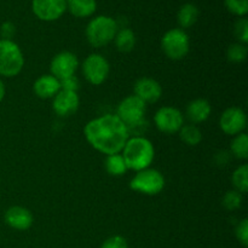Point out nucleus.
<instances>
[{
    "mask_svg": "<svg viewBox=\"0 0 248 248\" xmlns=\"http://www.w3.org/2000/svg\"><path fill=\"white\" fill-rule=\"evenodd\" d=\"M211 104L207 99L205 98H195L191 102H189L186 109V119L194 125L203 123L207 120L211 115Z\"/></svg>",
    "mask_w": 248,
    "mask_h": 248,
    "instance_id": "obj_17",
    "label": "nucleus"
},
{
    "mask_svg": "<svg viewBox=\"0 0 248 248\" xmlns=\"http://www.w3.org/2000/svg\"><path fill=\"white\" fill-rule=\"evenodd\" d=\"M61 84V90H64V91H72V92H78L80 86L79 79H78L75 75L72 77H68L65 79L60 80Z\"/></svg>",
    "mask_w": 248,
    "mask_h": 248,
    "instance_id": "obj_31",
    "label": "nucleus"
},
{
    "mask_svg": "<svg viewBox=\"0 0 248 248\" xmlns=\"http://www.w3.org/2000/svg\"><path fill=\"white\" fill-rule=\"evenodd\" d=\"M154 124L160 132L174 135L178 133L184 125V115L178 108L171 106L161 107L155 113Z\"/></svg>",
    "mask_w": 248,
    "mask_h": 248,
    "instance_id": "obj_9",
    "label": "nucleus"
},
{
    "mask_svg": "<svg viewBox=\"0 0 248 248\" xmlns=\"http://www.w3.org/2000/svg\"><path fill=\"white\" fill-rule=\"evenodd\" d=\"M130 188L143 195H157L165 188V177L157 170L148 167L136 172L130 182Z\"/></svg>",
    "mask_w": 248,
    "mask_h": 248,
    "instance_id": "obj_5",
    "label": "nucleus"
},
{
    "mask_svg": "<svg viewBox=\"0 0 248 248\" xmlns=\"http://www.w3.org/2000/svg\"><path fill=\"white\" fill-rule=\"evenodd\" d=\"M235 234H236L237 240L242 244V246L247 247L248 245V220L245 218L241 222L239 223V225L236 227L235 230Z\"/></svg>",
    "mask_w": 248,
    "mask_h": 248,
    "instance_id": "obj_29",
    "label": "nucleus"
},
{
    "mask_svg": "<svg viewBox=\"0 0 248 248\" xmlns=\"http://www.w3.org/2000/svg\"><path fill=\"white\" fill-rule=\"evenodd\" d=\"M121 155L127 169L138 172L150 167L154 161L155 149L153 143L144 136L130 137L121 150Z\"/></svg>",
    "mask_w": 248,
    "mask_h": 248,
    "instance_id": "obj_2",
    "label": "nucleus"
},
{
    "mask_svg": "<svg viewBox=\"0 0 248 248\" xmlns=\"http://www.w3.org/2000/svg\"><path fill=\"white\" fill-rule=\"evenodd\" d=\"M247 125V116L239 107H230L225 109L219 119V126L228 136H236L244 132Z\"/></svg>",
    "mask_w": 248,
    "mask_h": 248,
    "instance_id": "obj_10",
    "label": "nucleus"
},
{
    "mask_svg": "<svg viewBox=\"0 0 248 248\" xmlns=\"http://www.w3.org/2000/svg\"><path fill=\"white\" fill-rule=\"evenodd\" d=\"M84 135L93 149L104 155L119 154L130 138L127 126L115 115L106 114L85 125Z\"/></svg>",
    "mask_w": 248,
    "mask_h": 248,
    "instance_id": "obj_1",
    "label": "nucleus"
},
{
    "mask_svg": "<svg viewBox=\"0 0 248 248\" xmlns=\"http://www.w3.org/2000/svg\"><path fill=\"white\" fill-rule=\"evenodd\" d=\"M232 186H234L235 190L239 193L245 194L248 190V165L244 164L241 166L237 167L234 171L232 177Z\"/></svg>",
    "mask_w": 248,
    "mask_h": 248,
    "instance_id": "obj_24",
    "label": "nucleus"
},
{
    "mask_svg": "<svg viewBox=\"0 0 248 248\" xmlns=\"http://www.w3.org/2000/svg\"><path fill=\"white\" fill-rule=\"evenodd\" d=\"M31 10L41 21H56L67 10V0H33Z\"/></svg>",
    "mask_w": 248,
    "mask_h": 248,
    "instance_id": "obj_12",
    "label": "nucleus"
},
{
    "mask_svg": "<svg viewBox=\"0 0 248 248\" xmlns=\"http://www.w3.org/2000/svg\"><path fill=\"white\" fill-rule=\"evenodd\" d=\"M67 9L78 18L92 16L97 9L96 0H67Z\"/></svg>",
    "mask_w": 248,
    "mask_h": 248,
    "instance_id": "obj_18",
    "label": "nucleus"
},
{
    "mask_svg": "<svg viewBox=\"0 0 248 248\" xmlns=\"http://www.w3.org/2000/svg\"><path fill=\"white\" fill-rule=\"evenodd\" d=\"M118 22L109 16H97L89 22L86 27V38L93 47H104L115 38Z\"/></svg>",
    "mask_w": 248,
    "mask_h": 248,
    "instance_id": "obj_3",
    "label": "nucleus"
},
{
    "mask_svg": "<svg viewBox=\"0 0 248 248\" xmlns=\"http://www.w3.org/2000/svg\"><path fill=\"white\" fill-rule=\"evenodd\" d=\"M161 48L170 60H183L190 50V40L188 34L182 28H172L161 38Z\"/></svg>",
    "mask_w": 248,
    "mask_h": 248,
    "instance_id": "obj_6",
    "label": "nucleus"
},
{
    "mask_svg": "<svg viewBox=\"0 0 248 248\" xmlns=\"http://www.w3.org/2000/svg\"><path fill=\"white\" fill-rule=\"evenodd\" d=\"M199 15H200V11H199L198 6L191 4V2H186V4L182 5L181 9L178 10L177 21H178V24L182 29L190 28L196 23Z\"/></svg>",
    "mask_w": 248,
    "mask_h": 248,
    "instance_id": "obj_19",
    "label": "nucleus"
},
{
    "mask_svg": "<svg viewBox=\"0 0 248 248\" xmlns=\"http://www.w3.org/2000/svg\"><path fill=\"white\" fill-rule=\"evenodd\" d=\"M228 11L239 17H245L248 12V0H224Z\"/></svg>",
    "mask_w": 248,
    "mask_h": 248,
    "instance_id": "obj_27",
    "label": "nucleus"
},
{
    "mask_svg": "<svg viewBox=\"0 0 248 248\" xmlns=\"http://www.w3.org/2000/svg\"><path fill=\"white\" fill-rule=\"evenodd\" d=\"M60 80L53 77L52 74L40 75L33 85L34 93L41 99L53 98L60 92Z\"/></svg>",
    "mask_w": 248,
    "mask_h": 248,
    "instance_id": "obj_16",
    "label": "nucleus"
},
{
    "mask_svg": "<svg viewBox=\"0 0 248 248\" xmlns=\"http://www.w3.org/2000/svg\"><path fill=\"white\" fill-rule=\"evenodd\" d=\"M133 91H135V96L142 99L145 104L148 103H156L162 94L161 85L153 78L143 77L140 78L137 81L135 82L133 86Z\"/></svg>",
    "mask_w": 248,
    "mask_h": 248,
    "instance_id": "obj_14",
    "label": "nucleus"
},
{
    "mask_svg": "<svg viewBox=\"0 0 248 248\" xmlns=\"http://www.w3.org/2000/svg\"><path fill=\"white\" fill-rule=\"evenodd\" d=\"M101 248H128V245L125 237L115 235V236H110L109 239H107Z\"/></svg>",
    "mask_w": 248,
    "mask_h": 248,
    "instance_id": "obj_30",
    "label": "nucleus"
},
{
    "mask_svg": "<svg viewBox=\"0 0 248 248\" xmlns=\"http://www.w3.org/2000/svg\"><path fill=\"white\" fill-rule=\"evenodd\" d=\"M179 138L186 143V145L195 147L202 140V133L201 130L194 124H184L182 128L179 130Z\"/></svg>",
    "mask_w": 248,
    "mask_h": 248,
    "instance_id": "obj_21",
    "label": "nucleus"
},
{
    "mask_svg": "<svg viewBox=\"0 0 248 248\" xmlns=\"http://www.w3.org/2000/svg\"><path fill=\"white\" fill-rule=\"evenodd\" d=\"M223 207L227 211H236L242 205V194L237 190H230L225 193L222 200Z\"/></svg>",
    "mask_w": 248,
    "mask_h": 248,
    "instance_id": "obj_26",
    "label": "nucleus"
},
{
    "mask_svg": "<svg viewBox=\"0 0 248 248\" xmlns=\"http://www.w3.org/2000/svg\"><path fill=\"white\" fill-rule=\"evenodd\" d=\"M145 113H147V104L135 94H130L119 103L115 115L126 126H131L144 120Z\"/></svg>",
    "mask_w": 248,
    "mask_h": 248,
    "instance_id": "obj_8",
    "label": "nucleus"
},
{
    "mask_svg": "<svg viewBox=\"0 0 248 248\" xmlns=\"http://www.w3.org/2000/svg\"><path fill=\"white\" fill-rule=\"evenodd\" d=\"M5 223L15 230H28L33 225V215L31 211L22 206H12L5 212Z\"/></svg>",
    "mask_w": 248,
    "mask_h": 248,
    "instance_id": "obj_15",
    "label": "nucleus"
},
{
    "mask_svg": "<svg viewBox=\"0 0 248 248\" xmlns=\"http://www.w3.org/2000/svg\"><path fill=\"white\" fill-rule=\"evenodd\" d=\"M230 150L232 154L234 155L236 159L246 160L248 157V136L245 132L240 133V135L234 136V140H232V145H230Z\"/></svg>",
    "mask_w": 248,
    "mask_h": 248,
    "instance_id": "obj_23",
    "label": "nucleus"
},
{
    "mask_svg": "<svg viewBox=\"0 0 248 248\" xmlns=\"http://www.w3.org/2000/svg\"><path fill=\"white\" fill-rule=\"evenodd\" d=\"M234 33L235 36L237 38V40H239V43L246 45L248 43V21L246 17H241V18L235 23Z\"/></svg>",
    "mask_w": 248,
    "mask_h": 248,
    "instance_id": "obj_28",
    "label": "nucleus"
},
{
    "mask_svg": "<svg viewBox=\"0 0 248 248\" xmlns=\"http://www.w3.org/2000/svg\"><path fill=\"white\" fill-rule=\"evenodd\" d=\"M227 57L232 63H241L247 57V46L245 44L236 43L229 46L227 51Z\"/></svg>",
    "mask_w": 248,
    "mask_h": 248,
    "instance_id": "obj_25",
    "label": "nucleus"
},
{
    "mask_svg": "<svg viewBox=\"0 0 248 248\" xmlns=\"http://www.w3.org/2000/svg\"><path fill=\"white\" fill-rule=\"evenodd\" d=\"M24 57L14 40L0 39V77L14 78L22 72Z\"/></svg>",
    "mask_w": 248,
    "mask_h": 248,
    "instance_id": "obj_4",
    "label": "nucleus"
},
{
    "mask_svg": "<svg viewBox=\"0 0 248 248\" xmlns=\"http://www.w3.org/2000/svg\"><path fill=\"white\" fill-rule=\"evenodd\" d=\"M78 67H79V60L77 55L69 51H62L53 56L50 63V74L57 78L58 80H63L68 77L75 75Z\"/></svg>",
    "mask_w": 248,
    "mask_h": 248,
    "instance_id": "obj_11",
    "label": "nucleus"
},
{
    "mask_svg": "<svg viewBox=\"0 0 248 248\" xmlns=\"http://www.w3.org/2000/svg\"><path fill=\"white\" fill-rule=\"evenodd\" d=\"M114 43L120 52H131L136 46V35L130 28L118 29L115 38H114Z\"/></svg>",
    "mask_w": 248,
    "mask_h": 248,
    "instance_id": "obj_20",
    "label": "nucleus"
},
{
    "mask_svg": "<svg viewBox=\"0 0 248 248\" xmlns=\"http://www.w3.org/2000/svg\"><path fill=\"white\" fill-rule=\"evenodd\" d=\"M79 104L80 99L78 92L60 90V92L52 98L53 111L61 118H68L77 113Z\"/></svg>",
    "mask_w": 248,
    "mask_h": 248,
    "instance_id": "obj_13",
    "label": "nucleus"
},
{
    "mask_svg": "<svg viewBox=\"0 0 248 248\" xmlns=\"http://www.w3.org/2000/svg\"><path fill=\"white\" fill-rule=\"evenodd\" d=\"M82 74L87 82L93 86L102 85L109 77L110 65L107 58L99 53H91L82 63Z\"/></svg>",
    "mask_w": 248,
    "mask_h": 248,
    "instance_id": "obj_7",
    "label": "nucleus"
},
{
    "mask_svg": "<svg viewBox=\"0 0 248 248\" xmlns=\"http://www.w3.org/2000/svg\"><path fill=\"white\" fill-rule=\"evenodd\" d=\"M106 170L110 176H114V177L124 176V174L128 171L127 166H126V162L125 160H124L121 153H119V154L108 155V156H107Z\"/></svg>",
    "mask_w": 248,
    "mask_h": 248,
    "instance_id": "obj_22",
    "label": "nucleus"
},
{
    "mask_svg": "<svg viewBox=\"0 0 248 248\" xmlns=\"http://www.w3.org/2000/svg\"><path fill=\"white\" fill-rule=\"evenodd\" d=\"M15 33H16V27L12 22H4L0 27V35L1 39H6V40H12Z\"/></svg>",
    "mask_w": 248,
    "mask_h": 248,
    "instance_id": "obj_32",
    "label": "nucleus"
},
{
    "mask_svg": "<svg viewBox=\"0 0 248 248\" xmlns=\"http://www.w3.org/2000/svg\"><path fill=\"white\" fill-rule=\"evenodd\" d=\"M5 93H6V90H5V85H4V82H2L1 78H0V103H1L2 99H4Z\"/></svg>",
    "mask_w": 248,
    "mask_h": 248,
    "instance_id": "obj_33",
    "label": "nucleus"
}]
</instances>
